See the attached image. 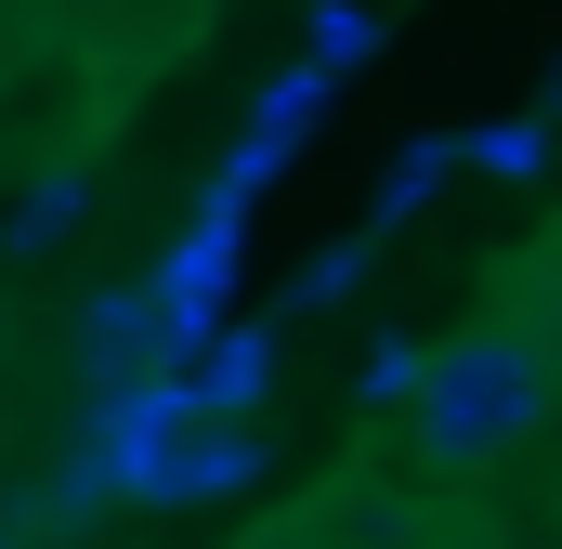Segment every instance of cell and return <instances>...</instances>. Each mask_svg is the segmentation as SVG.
Here are the masks:
<instances>
[{"label":"cell","mask_w":562,"mask_h":549,"mask_svg":"<svg viewBox=\"0 0 562 549\" xmlns=\"http://www.w3.org/2000/svg\"><path fill=\"white\" fill-rule=\"evenodd\" d=\"M537 406H550V354H537L524 327H471V340L431 354L419 445H431V458H484V445H510Z\"/></svg>","instance_id":"6da1fadb"},{"label":"cell","mask_w":562,"mask_h":549,"mask_svg":"<svg viewBox=\"0 0 562 549\" xmlns=\"http://www.w3.org/2000/svg\"><path fill=\"white\" fill-rule=\"evenodd\" d=\"M249 549H314V537H249Z\"/></svg>","instance_id":"7a4b0ae2"}]
</instances>
